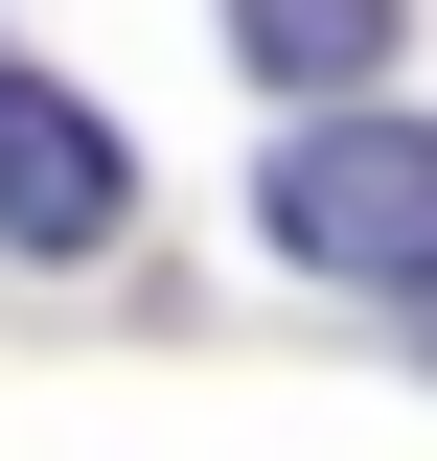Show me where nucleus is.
<instances>
[{"mask_svg":"<svg viewBox=\"0 0 437 461\" xmlns=\"http://www.w3.org/2000/svg\"><path fill=\"white\" fill-rule=\"evenodd\" d=\"M254 230L299 254V277H437V139H415V115H369V93H299Z\"/></svg>","mask_w":437,"mask_h":461,"instance_id":"obj_1","label":"nucleus"},{"mask_svg":"<svg viewBox=\"0 0 437 461\" xmlns=\"http://www.w3.org/2000/svg\"><path fill=\"white\" fill-rule=\"evenodd\" d=\"M115 208H138V139L47 69H0V254H115Z\"/></svg>","mask_w":437,"mask_h":461,"instance_id":"obj_2","label":"nucleus"},{"mask_svg":"<svg viewBox=\"0 0 437 461\" xmlns=\"http://www.w3.org/2000/svg\"><path fill=\"white\" fill-rule=\"evenodd\" d=\"M230 69H254V93H369L391 0H230Z\"/></svg>","mask_w":437,"mask_h":461,"instance_id":"obj_3","label":"nucleus"},{"mask_svg":"<svg viewBox=\"0 0 437 461\" xmlns=\"http://www.w3.org/2000/svg\"><path fill=\"white\" fill-rule=\"evenodd\" d=\"M415 369H437V277H415Z\"/></svg>","mask_w":437,"mask_h":461,"instance_id":"obj_4","label":"nucleus"}]
</instances>
